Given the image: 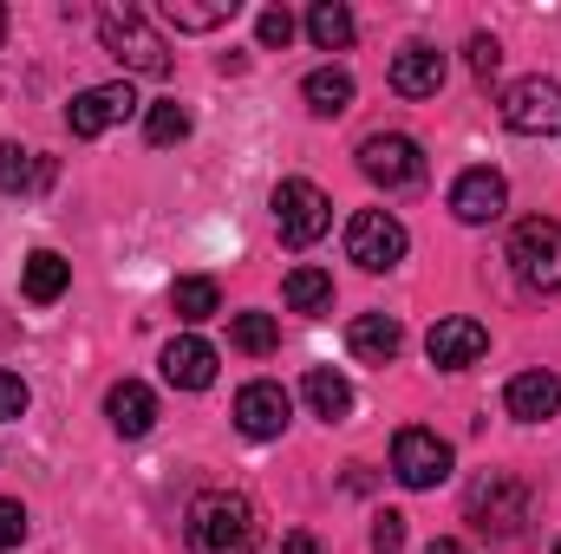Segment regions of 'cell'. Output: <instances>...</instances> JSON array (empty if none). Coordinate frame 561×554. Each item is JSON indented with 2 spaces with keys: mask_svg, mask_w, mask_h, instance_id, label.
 <instances>
[{
  "mask_svg": "<svg viewBox=\"0 0 561 554\" xmlns=\"http://www.w3.org/2000/svg\"><path fill=\"white\" fill-rule=\"evenodd\" d=\"M463 516H470L477 535L510 542V535H523V522H529V489H523L510 470H483V476L470 483V496H463Z\"/></svg>",
  "mask_w": 561,
  "mask_h": 554,
  "instance_id": "obj_3",
  "label": "cell"
},
{
  "mask_svg": "<svg viewBox=\"0 0 561 554\" xmlns=\"http://www.w3.org/2000/svg\"><path fill=\"white\" fill-rule=\"evenodd\" d=\"M556 554H561V542H556Z\"/></svg>",
  "mask_w": 561,
  "mask_h": 554,
  "instance_id": "obj_37",
  "label": "cell"
},
{
  "mask_svg": "<svg viewBox=\"0 0 561 554\" xmlns=\"http://www.w3.org/2000/svg\"><path fill=\"white\" fill-rule=\"evenodd\" d=\"M503 125L516 131V138H556L561 131V85L556 79H516L510 92H503Z\"/></svg>",
  "mask_w": 561,
  "mask_h": 554,
  "instance_id": "obj_8",
  "label": "cell"
},
{
  "mask_svg": "<svg viewBox=\"0 0 561 554\" xmlns=\"http://www.w3.org/2000/svg\"><path fill=\"white\" fill-rule=\"evenodd\" d=\"M46 183H53V163H46V157H33L26 143H13V138H0V189H7V196L46 189Z\"/></svg>",
  "mask_w": 561,
  "mask_h": 554,
  "instance_id": "obj_20",
  "label": "cell"
},
{
  "mask_svg": "<svg viewBox=\"0 0 561 554\" xmlns=\"http://www.w3.org/2000/svg\"><path fill=\"white\" fill-rule=\"evenodd\" d=\"M33 405V392H26V379L20 372H0V424H13V417H26Z\"/></svg>",
  "mask_w": 561,
  "mask_h": 554,
  "instance_id": "obj_29",
  "label": "cell"
},
{
  "mask_svg": "<svg viewBox=\"0 0 561 554\" xmlns=\"http://www.w3.org/2000/svg\"><path fill=\"white\" fill-rule=\"evenodd\" d=\"M144 138L150 143H183L190 138V112H183L176 99H157V105L144 112Z\"/></svg>",
  "mask_w": 561,
  "mask_h": 554,
  "instance_id": "obj_28",
  "label": "cell"
},
{
  "mask_svg": "<svg viewBox=\"0 0 561 554\" xmlns=\"http://www.w3.org/2000/svg\"><path fill=\"white\" fill-rule=\"evenodd\" d=\"M510 275L523 280L529 293H556L561 287V222L529 216L510 229Z\"/></svg>",
  "mask_w": 561,
  "mask_h": 554,
  "instance_id": "obj_4",
  "label": "cell"
},
{
  "mask_svg": "<svg viewBox=\"0 0 561 554\" xmlns=\"http://www.w3.org/2000/svg\"><path fill=\"white\" fill-rule=\"evenodd\" d=\"M424 353H431L437 372H470V366L490 353V326L470 320V313H450V320H437V326L424 333Z\"/></svg>",
  "mask_w": 561,
  "mask_h": 554,
  "instance_id": "obj_10",
  "label": "cell"
},
{
  "mask_svg": "<svg viewBox=\"0 0 561 554\" xmlns=\"http://www.w3.org/2000/svg\"><path fill=\"white\" fill-rule=\"evenodd\" d=\"M450 443L437 437V430H424V424H412V430H399L392 437V476L405 483V489H437L444 476H450Z\"/></svg>",
  "mask_w": 561,
  "mask_h": 554,
  "instance_id": "obj_9",
  "label": "cell"
},
{
  "mask_svg": "<svg viewBox=\"0 0 561 554\" xmlns=\"http://www.w3.org/2000/svg\"><path fill=\"white\" fill-rule=\"evenodd\" d=\"M229 339H236L242 353H255V359H262V353H275V346H280V320H275V313H236Z\"/></svg>",
  "mask_w": 561,
  "mask_h": 554,
  "instance_id": "obj_27",
  "label": "cell"
},
{
  "mask_svg": "<svg viewBox=\"0 0 561 554\" xmlns=\"http://www.w3.org/2000/svg\"><path fill=\"white\" fill-rule=\"evenodd\" d=\"M503 209H510V183H503L496 170H463V176L450 183V216H457V222L483 229V222H496Z\"/></svg>",
  "mask_w": 561,
  "mask_h": 554,
  "instance_id": "obj_13",
  "label": "cell"
},
{
  "mask_svg": "<svg viewBox=\"0 0 561 554\" xmlns=\"http://www.w3.org/2000/svg\"><path fill=\"white\" fill-rule=\"evenodd\" d=\"M105 417H112V430H118V437H144V430L157 424V399H150V385L118 379V385L105 392Z\"/></svg>",
  "mask_w": 561,
  "mask_h": 554,
  "instance_id": "obj_18",
  "label": "cell"
},
{
  "mask_svg": "<svg viewBox=\"0 0 561 554\" xmlns=\"http://www.w3.org/2000/svg\"><path fill=\"white\" fill-rule=\"evenodd\" d=\"M183 542H190V554H255L262 516L242 489H203L183 509Z\"/></svg>",
  "mask_w": 561,
  "mask_h": 554,
  "instance_id": "obj_1",
  "label": "cell"
},
{
  "mask_svg": "<svg viewBox=\"0 0 561 554\" xmlns=\"http://www.w3.org/2000/svg\"><path fill=\"white\" fill-rule=\"evenodd\" d=\"M444 53L437 46H424V39H405L399 53H392V92L399 99H437L444 92Z\"/></svg>",
  "mask_w": 561,
  "mask_h": 554,
  "instance_id": "obj_14",
  "label": "cell"
},
{
  "mask_svg": "<svg viewBox=\"0 0 561 554\" xmlns=\"http://www.w3.org/2000/svg\"><path fill=\"white\" fill-rule=\"evenodd\" d=\"M503 412L516 417V424H542V417H556L561 412V379L556 372H516L510 379V392H503Z\"/></svg>",
  "mask_w": 561,
  "mask_h": 554,
  "instance_id": "obj_16",
  "label": "cell"
},
{
  "mask_svg": "<svg viewBox=\"0 0 561 554\" xmlns=\"http://www.w3.org/2000/svg\"><path fill=\"white\" fill-rule=\"evenodd\" d=\"M0 39H7V7H0Z\"/></svg>",
  "mask_w": 561,
  "mask_h": 554,
  "instance_id": "obj_36",
  "label": "cell"
},
{
  "mask_svg": "<svg viewBox=\"0 0 561 554\" xmlns=\"http://www.w3.org/2000/svg\"><path fill=\"white\" fill-rule=\"evenodd\" d=\"M463 53H470V72H477V79H490V72L503 66V46H496L490 33H470V46H463Z\"/></svg>",
  "mask_w": 561,
  "mask_h": 554,
  "instance_id": "obj_32",
  "label": "cell"
},
{
  "mask_svg": "<svg viewBox=\"0 0 561 554\" xmlns=\"http://www.w3.org/2000/svg\"><path fill=\"white\" fill-rule=\"evenodd\" d=\"M280 554H320V542L307 529H294V535H280Z\"/></svg>",
  "mask_w": 561,
  "mask_h": 554,
  "instance_id": "obj_34",
  "label": "cell"
},
{
  "mask_svg": "<svg viewBox=\"0 0 561 554\" xmlns=\"http://www.w3.org/2000/svg\"><path fill=\"white\" fill-rule=\"evenodd\" d=\"M255 39H262V46H287V39H294V13H287V7H262Z\"/></svg>",
  "mask_w": 561,
  "mask_h": 554,
  "instance_id": "obj_30",
  "label": "cell"
},
{
  "mask_svg": "<svg viewBox=\"0 0 561 554\" xmlns=\"http://www.w3.org/2000/svg\"><path fill=\"white\" fill-rule=\"evenodd\" d=\"M99 39H105V53H112L125 72H138V79L170 72V46H163V33L144 20L138 7H99Z\"/></svg>",
  "mask_w": 561,
  "mask_h": 554,
  "instance_id": "obj_2",
  "label": "cell"
},
{
  "mask_svg": "<svg viewBox=\"0 0 561 554\" xmlns=\"http://www.w3.org/2000/svg\"><path fill=\"white\" fill-rule=\"evenodd\" d=\"M424 554H470V549H463V542H450V535H437V542H431Z\"/></svg>",
  "mask_w": 561,
  "mask_h": 554,
  "instance_id": "obj_35",
  "label": "cell"
},
{
  "mask_svg": "<svg viewBox=\"0 0 561 554\" xmlns=\"http://www.w3.org/2000/svg\"><path fill=\"white\" fill-rule=\"evenodd\" d=\"M20 287H26V300H33V307H53V300L72 287V262H66V255H53V249H33V255H26V268H20Z\"/></svg>",
  "mask_w": 561,
  "mask_h": 554,
  "instance_id": "obj_19",
  "label": "cell"
},
{
  "mask_svg": "<svg viewBox=\"0 0 561 554\" xmlns=\"http://www.w3.org/2000/svg\"><path fill=\"white\" fill-rule=\"evenodd\" d=\"M287 417H294V399L280 392L275 379H255V385H242L236 392V430L242 437H255V443H268L287 430Z\"/></svg>",
  "mask_w": 561,
  "mask_h": 554,
  "instance_id": "obj_12",
  "label": "cell"
},
{
  "mask_svg": "<svg viewBox=\"0 0 561 554\" xmlns=\"http://www.w3.org/2000/svg\"><path fill=\"white\" fill-rule=\"evenodd\" d=\"M131 112H138V92H131V79H118V85H92V92H79V99L66 105V125H72V138H99V131L125 125Z\"/></svg>",
  "mask_w": 561,
  "mask_h": 554,
  "instance_id": "obj_11",
  "label": "cell"
},
{
  "mask_svg": "<svg viewBox=\"0 0 561 554\" xmlns=\"http://www.w3.org/2000/svg\"><path fill=\"white\" fill-rule=\"evenodd\" d=\"M399 549H405V516L386 509V516L373 522V554H399Z\"/></svg>",
  "mask_w": 561,
  "mask_h": 554,
  "instance_id": "obj_31",
  "label": "cell"
},
{
  "mask_svg": "<svg viewBox=\"0 0 561 554\" xmlns=\"http://www.w3.org/2000/svg\"><path fill=\"white\" fill-rule=\"evenodd\" d=\"M163 20H170L176 33H209V26H229V20H236V0H209V7H196V0H163Z\"/></svg>",
  "mask_w": 561,
  "mask_h": 554,
  "instance_id": "obj_26",
  "label": "cell"
},
{
  "mask_svg": "<svg viewBox=\"0 0 561 554\" xmlns=\"http://www.w3.org/2000/svg\"><path fill=\"white\" fill-rule=\"evenodd\" d=\"M359 170L379 183V189H419L424 183V143L405 138V131H373V138L359 143Z\"/></svg>",
  "mask_w": 561,
  "mask_h": 554,
  "instance_id": "obj_7",
  "label": "cell"
},
{
  "mask_svg": "<svg viewBox=\"0 0 561 554\" xmlns=\"http://www.w3.org/2000/svg\"><path fill=\"white\" fill-rule=\"evenodd\" d=\"M300 392H307V405H313V417H327V424H340V417L353 412V385H346V379H340L333 366H313Z\"/></svg>",
  "mask_w": 561,
  "mask_h": 554,
  "instance_id": "obj_24",
  "label": "cell"
},
{
  "mask_svg": "<svg viewBox=\"0 0 561 554\" xmlns=\"http://www.w3.org/2000/svg\"><path fill=\"white\" fill-rule=\"evenodd\" d=\"M405 249H412V235H405V222H399L392 209H359V216L346 222V262H359L366 275L399 268Z\"/></svg>",
  "mask_w": 561,
  "mask_h": 554,
  "instance_id": "obj_6",
  "label": "cell"
},
{
  "mask_svg": "<svg viewBox=\"0 0 561 554\" xmlns=\"http://www.w3.org/2000/svg\"><path fill=\"white\" fill-rule=\"evenodd\" d=\"M20 542H26V509L0 496V554H7V549H20Z\"/></svg>",
  "mask_w": 561,
  "mask_h": 554,
  "instance_id": "obj_33",
  "label": "cell"
},
{
  "mask_svg": "<svg viewBox=\"0 0 561 554\" xmlns=\"http://www.w3.org/2000/svg\"><path fill=\"white\" fill-rule=\"evenodd\" d=\"M280 293H287V307L294 313H333V275L327 268H294V275L280 280Z\"/></svg>",
  "mask_w": 561,
  "mask_h": 554,
  "instance_id": "obj_25",
  "label": "cell"
},
{
  "mask_svg": "<svg viewBox=\"0 0 561 554\" xmlns=\"http://www.w3.org/2000/svg\"><path fill=\"white\" fill-rule=\"evenodd\" d=\"M307 39H313L320 53H346V46H353V7L313 0V7H307Z\"/></svg>",
  "mask_w": 561,
  "mask_h": 554,
  "instance_id": "obj_22",
  "label": "cell"
},
{
  "mask_svg": "<svg viewBox=\"0 0 561 554\" xmlns=\"http://www.w3.org/2000/svg\"><path fill=\"white\" fill-rule=\"evenodd\" d=\"M170 307H176V320H190V326H203V320H216L222 313V287L209 275H183L170 287Z\"/></svg>",
  "mask_w": 561,
  "mask_h": 554,
  "instance_id": "obj_23",
  "label": "cell"
},
{
  "mask_svg": "<svg viewBox=\"0 0 561 554\" xmlns=\"http://www.w3.org/2000/svg\"><path fill=\"white\" fill-rule=\"evenodd\" d=\"M163 379H170L176 392H209V385H216V346L196 339V333L170 339V346H163Z\"/></svg>",
  "mask_w": 561,
  "mask_h": 554,
  "instance_id": "obj_15",
  "label": "cell"
},
{
  "mask_svg": "<svg viewBox=\"0 0 561 554\" xmlns=\"http://www.w3.org/2000/svg\"><path fill=\"white\" fill-rule=\"evenodd\" d=\"M275 229H280L287 249H313V242L333 229V203H327V189L307 183V176L275 183Z\"/></svg>",
  "mask_w": 561,
  "mask_h": 554,
  "instance_id": "obj_5",
  "label": "cell"
},
{
  "mask_svg": "<svg viewBox=\"0 0 561 554\" xmlns=\"http://www.w3.org/2000/svg\"><path fill=\"white\" fill-rule=\"evenodd\" d=\"M346 346H353V359H366V366H392V359L405 353V326H399L392 313H359V320L346 326Z\"/></svg>",
  "mask_w": 561,
  "mask_h": 554,
  "instance_id": "obj_17",
  "label": "cell"
},
{
  "mask_svg": "<svg viewBox=\"0 0 561 554\" xmlns=\"http://www.w3.org/2000/svg\"><path fill=\"white\" fill-rule=\"evenodd\" d=\"M300 99H307V112H313V118H340V112L353 105V72H340V66H320V72H307Z\"/></svg>",
  "mask_w": 561,
  "mask_h": 554,
  "instance_id": "obj_21",
  "label": "cell"
}]
</instances>
